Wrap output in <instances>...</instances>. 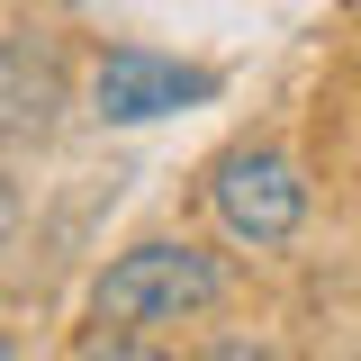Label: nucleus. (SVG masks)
Segmentation results:
<instances>
[{"instance_id": "obj_7", "label": "nucleus", "mask_w": 361, "mask_h": 361, "mask_svg": "<svg viewBox=\"0 0 361 361\" xmlns=\"http://www.w3.org/2000/svg\"><path fill=\"white\" fill-rule=\"evenodd\" d=\"M9 235H18V180L0 172V244H9Z\"/></svg>"}, {"instance_id": "obj_6", "label": "nucleus", "mask_w": 361, "mask_h": 361, "mask_svg": "<svg viewBox=\"0 0 361 361\" xmlns=\"http://www.w3.org/2000/svg\"><path fill=\"white\" fill-rule=\"evenodd\" d=\"M190 361H289L280 343H262V334H217L208 353H190Z\"/></svg>"}, {"instance_id": "obj_8", "label": "nucleus", "mask_w": 361, "mask_h": 361, "mask_svg": "<svg viewBox=\"0 0 361 361\" xmlns=\"http://www.w3.org/2000/svg\"><path fill=\"white\" fill-rule=\"evenodd\" d=\"M0 361H18V343H9V334H0Z\"/></svg>"}, {"instance_id": "obj_4", "label": "nucleus", "mask_w": 361, "mask_h": 361, "mask_svg": "<svg viewBox=\"0 0 361 361\" xmlns=\"http://www.w3.org/2000/svg\"><path fill=\"white\" fill-rule=\"evenodd\" d=\"M73 109V63L54 54V37L9 27L0 37V145H45Z\"/></svg>"}, {"instance_id": "obj_3", "label": "nucleus", "mask_w": 361, "mask_h": 361, "mask_svg": "<svg viewBox=\"0 0 361 361\" xmlns=\"http://www.w3.org/2000/svg\"><path fill=\"white\" fill-rule=\"evenodd\" d=\"M208 90H217L208 63H180L163 45H109L90 63V118L99 127H154V118H172V109L208 99Z\"/></svg>"}, {"instance_id": "obj_1", "label": "nucleus", "mask_w": 361, "mask_h": 361, "mask_svg": "<svg viewBox=\"0 0 361 361\" xmlns=\"http://www.w3.org/2000/svg\"><path fill=\"white\" fill-rule=\"evenodd\" d=\"M235 271L190 244V235H145L127 253H109V271L90 280V325L99 334H172V325H199V316L226 307Z\"/></svg>"}, {"instance_id": "obj_5", "label": "nucleus", "mask_w": 361, "mask_h": 361, "mask_svg": "<svg viewBox=\"0 0 361 361\" xmlns=\"http://www.w3.org/2000/svg\"><path fill=\"white\" fill-rule=\"evenodd\" d=\"M73 361H180V353L163 343V334H90Z\"/></svg>"}, {"instance_id": "obj_2", "label": "nucleus", "mask_w": 361, "mask_h": 361, "mask_svg": "<svg viewBox=\"0 0 361 361\" xmlns=\"http://www.w3.org/2000/svg\"><path fill=\"white\" fill-rule=\"evenodd\" d=\"M208 208H217V226L244 253H280L307 226V172H298L289 145H262V135L253 145H226L208 163Z\"/></svg>"}]
</instances>
